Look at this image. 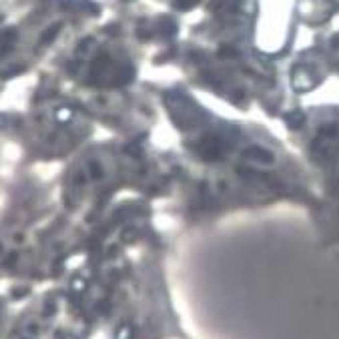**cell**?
Segmentation results:
<instances>
[{
    "label": "cell",
    "mask_w": 339,
    "mask_h": 339,
    "mask_svg": "<svg viewBox=\"0 0 339 339\" xmlns=\"http://www.w3.org/2000/svg\"><path fill=\"white\" fill-rule=\"evenodd\" d=\"M67 339H74V337H67Z\"/></svg>",
    "instance_id": "cell-7"
},
{
    "label": "cell",
    "mask_w": 339,
    "mask_h": 339,
    "mask_svg": "<svg viewBox=\"0 0 339 339\" xmlns=\"http://www.w3.org/2000/svg\"><path fill=\"white\" fill-rule=\"evenodd\" d=\"M14 42H16V30L14 28L4 30V34L0 36V56L8 54L12 50V47H14Z\"/></svg>",
    "instance_id": "cell-1"
},
{
    "label": "cell",
    "mask_w": 339,
    "mask_h": 339,
    "mask_svg": "<svg viewBox=\"0 0 339 339\" xmlns=\"http://www.w3.org/2000/svg\"><path fill=\"white\" fill-rule=\"evenodd\" d=\"M71 117H73V111L67 109V107H62V109L56 111V121L58 122H67V121H71Z\"/></svg>",
    "instance_id": "cell-3"
},
{
    "label": "cell",
    "mask_w": 339,
    "mask_h": 339,
    "mask_svg": "<svg viewBox=\"0 0 339 339\" xmlns=\"http://www.w3.org/2000/svg\"><path fill=\"white\" fill-rule=\"evenodd\" d=\"M0 251H2V249H0Z\"/></svg>",
    "instance_id": "cell-9"
},
{
    "label": "cell",
    "mask_w": 339,
    "mask_h": 339,
    "mask_svg": "<svg viewBox=\"0 0 339 339\" xmlns=\"http://www.w3.org/2000/svg\"><path fill=\"white\" fill-rule=\"evenodd\" d=\"M14 122H16V119H12L10 115L0 113V131H2V129H8V126H12Z\"/></svg>",
    "instance_id": "cell-4"
},
{
    "label": "cell",
    "mask_w": 339,
    "mask_h": 339,
    "mask_svg": "<svg viewBox=\"0 0 339 339\" xmlns=\"http://www.w3.org/2000/svg\"><path fill=\"white\" fill-rule=\"evenodd\" d=\"M28 293V287H16V289H12V295H14V299H20L23 295H26Z\"/></svg>",
    "instance_id": "cell-6"
},
{
    "label": "cell",
    "mask_w": 339,
    "mask_h": 339,
    "mask_svg": "<svg viewBox=\"0 0 339 339\" xmlns=\"http://www.w3.org/2000/svg\"><path fill=\"white\" fill-rule=\"evenodd\" d=\"M24 339H32V337H24Z\"/></svg>",
    "instance_id": "cell-8"
},
{
    "label": "cell",
    "mask_w": 339,
    "mask_h": 339,
    "mask_svg": "<svg viewBox=\"0 0 339 339\" xmlns=\"http://www.w3.org/2000/svg\"><path fill=\"white\" fill-rule=\"evenodd\" d=\"M24 69L23 67H14V69H6V71H0V76H12V74H18L23 73Z\"/></svg>",
    "instance_id": "cell-5"
},
{
    "label": "cell",
    "mask_w": 339,
    "mask_h": 339,
    "mask_svg": "<svg viewBox=\"0 0 339 339\" xmlns=\"http://www.w3.org/2000/svg\"><path fill=\"white\" fill-rule=\"evenodd\" d=\"M58 30H60V23L52 24L50 28H47V30H45V34H42V36H40V45H50V42H52V40L56 38Z\"/></svg>",
    "instance_id": "cell-2"
}]
</instances>
